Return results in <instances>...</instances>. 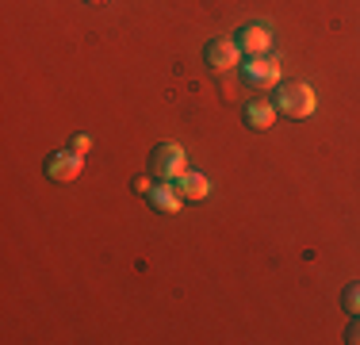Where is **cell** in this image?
Returning <instances> with one entry per match:
<instances>
[{"mask_svg":"<svg viewBox=\"0 0 360 345\" xmlns=\"http://www.w3.org/2000/svg\"><path fill=\"white\" fill-rule=\"evenodd\" d=\"M272 92H276V96H272L276 111H280V115H288V119H307V115H314V108H319L314 89H311V84H303V81H280Z\"/></svg>","mask_w":360,"mask_h":345,"instance_id":"obj_1","label":"cell"},{"mask_svg":"<svg viewBox=\"0 0 360 345\" xmlns=\"http://www.w3.org/2000/svg\"><path fill=\"white\" fill-rule=\"evenodd\" d=\"M242 81H245V89H253V92H272L280 81H284L280 58H276V54L245 58V62H242Z\"/></svg>","mask_w":360,"mask_h":345,"instance_id":"obj_2","label":"cell"},{"mask_svg":"<svg viewBox=\"0 0 360 345\" xmlns=\"http://www.w3.org/2000/svg\"><path fill=\"white\" fill-rule=\"evenodd\" d=\"M184 169H188L184 146H176V142H158V146H153V153H150V172H153L158 180H176Z\"/></svg>","mask_w":360,"mask_h":345,"instance_id":"obj_3","label":"cell"},{"mask_svg":"<svg viewBox=\"0 0 360 345\" xmlns=\"http://www.w3.org/2000/svg\"><path fill=\"white\" fill-rule=\"evenodd\" d=\"M81 169H84V153H77V150H54L42 161V172L54 184H70V180L81 177Z\"/></svg>","mask_w":360,"mask_h":345,"instance_id":"obj_4","label":"cell"},{"mask_svg":"<svg viewBox=\"0 0 360 345\" xmlns=\"http://www.w3.org/2000/svg\"><path fill=\"white\" fill-rule=\"evenodd\" d=\"M234 42H238V50H242V58H261V54H269V46H272V27L269 23H245Z\"/></svg>","mask_w":360,"mask_h":345,"instance_id":"obj_5","label":"cell"},{"mask_svg":"<svg viewBox=\"0 0 360 345\" xmlns=\"http://www.w3.org/2000/svg\"><path fill=\"white\" fill-rule=\"evenodd\" d=\"M203 62L211 69H234L242 62V50H238L234 39H226V34H219V39H211L207 46H203Z\"/></svg>","mask_w":360,"mask_h":345,"instance_id":"obj_6","label":"cell"},{"mask_svg":"<svg viewBox=\"0 0 360 345\" xmlns=\"http://www.w3.org/2000/svg\"><path fill=\"white\" fill-rule=\"evenodd\" d=\"M276 115L280 111H276V104H272L269 96H253L242 108V119H245L250 131H272V127H276Z\"/></svg>","mask_w":360,"mask_h":345,"instance_id":"obj_7","label":"cell"},{"mask_svg":"<svg viewBox=\"0 0 360 345\" xmlns=\"http://www.w3.org/2000/svg\"><path fill=\"white\" fill-rule=\"evenodd\" d=\"M146 200L153 203V211H161V215H176V211H180V203H184V196H180V192H176V184L169 180V184H153Z\"/></svg>","mask_w":360,"mask_h":345,"instance_id":"obj_8","label":"cell"},{"mask_svg":"<svg viewBox=\"0 0 360 345\" xmlns=\"http://www.w3.org/2000/svg\"><path fill=\"white\" fill-rule=\"evenodd\" d=\"M173 184H176V192L184 196V200H203V196L211 192L207 177H203V172H192V169H184V172L173 180Z\"/></svg>","mask_w":360,"mask_h":345,"instance_id":"obj_9","label":"cell"},{"mask_svg":"<svg viewBox=\"0 0 360 345\" xmlns=\"http://www.w3.org/2000/svg\"><path fill=\"white\" fill-rule=\"evenodd\" d=\"M341 307H345L349 315H360V280L345 284V291H341Z\"/></svg>","mask_w":360,"mask_h":345,"instance_id":"obj_10","label":"cell"},{"mask_svg":"<svg viewBox=\"0 0 360 345\" xmlns=\"http://www.w3.org/2000/svg\"><path fill=\"white\" fill-rule=\"evenodd\" d=\"M70 150H77V153H89V150H92V138H89V134H73Z\"/></svg>","mask_w":360,"mask_h":345,"instance_id":"obj_11","label":"cell"},{"mask_svg":"<svg viewBox=\"0 0 360 345\" xmlns=\"http://www.w3.org/2000/svg\"><path fill=\"white\" fill-rule=\"evenodd\" d=\"M345 341L360 345V315H353V322H349V330H345Z\"/></svg>","mask_w":360,"mask_h":345,"instance_id":"obj_12","label":"cell"},{"mask_svg":"<svg viewBox=\"0 0 360 345\" xmlns=\"http://www.w3.org/2000/svg\"><path fill=\"white\" fill-rule=\"evenodd\" d=\"M131 188H134L139 196H150V188H153V184H150V177H134V180H131Z\"/></svg>","mask_w":360,"mask_h":345,"instance_id":"obj_13","label":"cell"},{"mask_svg":"<svg viewBox=\"0 0 360 345\" xmlns=\"http://www.w3.org/2000/svg\"><path fill=\"white\" fill-rule=\"evenodd\" d=\"M84 4H104V0H84Z\"/></svg>","mask_w":360,"mask_h":345,"instance_id":"obj_14","label":"cell"}]
</instances>
